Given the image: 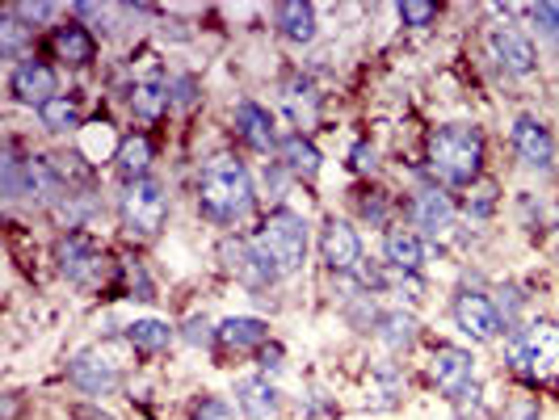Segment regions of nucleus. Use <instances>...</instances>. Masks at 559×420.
Returning <instances> with one entry per match:
<instances>
[{"mask_svg": "<svg viewBox=\"0 0 559 420\" xmlns=\"http://www.w3.org/2000/svg\"><path fill=\"white\" fill-rule=\"evenodd\" d=\"M194 206L211 227H240L257 211V177L240 156L219 152L198 168Z\"/></svg>", "mask_w": 559, "mask_h": 420, "instance_id": "nucleus-1", "label": "nucleus"}, {"mask_svg": "<svg viewBox=\"0 0 559 420\" xmlns=\"http://www.w3.org/2000/svg\"><path fill=\"white\" fill-rule=\"evenodd\" d=\"M488 143L476 122H447L429 135V177L447 190H472L484 177Z\"/></svg>", "mask_w": 559, "mask_h": 420, "instance_id": "nucleus-2", "label": "nucleus"}, {"mask_svg": "<svg viewBox=\"0 0 559 420\" xmlns=\"http://www.w3.org/2000/svg\"><path fill=\"white\" fill-rule=\"evenodd\" d=\"M504 365L526 383L559 379V324L556 320H526L518 333L504 336Z\"/></svg>", "mask_w": 559, "mask_h": 420, "instance_id": "nucleus-3", "label": "nucleus"}, {"mask_svg": "<svg viewBox=\"0 0 559 420\" xmlns=\"http://www.w3.org/2000/svg\"><path fill=\"white\" fill-rule=\"evenodd\" d=\"M252 240H257V249L278 265L282 278L304 274L308 252H311V227H308V219H304L299 211H290L286 202H282V206H270V215L257 224Z\"/></svg>", "mask_w": 559, "mask_h": 420, "instance_id": "nucleus-4", "label": "nucleus"}, {"mask_svg": "<svg viewBox=\"0 0 559 420\" xmlns=\"http://www.w3.org/2000/svg\"><path fill=\"white\" fill-rule=\"evenodd\" d=\"M168 211H173V197H168V185L160 177H140L131 185H122V194L114 197V215H118V227L140 240V244H152L168 224Z\"/></svg>", "mask_w": 559, "mask_h": 420, "instance_id": "nucleus-5", "label": "nucleus"}, {"mask_svg": "<svg viewBox=\"0 0 559 420\" xmlns=\"http://www.w3.org/2000/svg\"><path fill=\"white\" fill-rule=\"evenodd\" d=\"M63 379L72 392H81L84 399L102 404L127 387V365L114 358L106 345H88V349H76L68 365H63Z\"/></svg>", "mask_w": 559, "mask_h": 420, "instance_id": "nucleus-6", "label": "nucleus"}, {"mask_svg": "<svg viewBox=\"0 0 559 420\" xmlns=\"http://www.w3.org/2000/svg\"><path fill=\"white\" fill-rule=\"evenodd\" d=\"M219 265H224V274H231L252 295H270V290H278L282 281H286L278 274V265L257 249V240L240 236V231H227L224 240H219Z\"/></svg>", "mask_w": 559, "mask_h": 420, "instance_id": "nucleus-7", "label": "nucleus"}, {"mask_svg": "<svg viewBox=\"0 0 559 420\" xmlns=\"http://www.w3.org/2000/svg\"><path fill=\"white\" fill-rule=\"evenodd\" d=\"M51 261H56L59 278L76 290L102 286V278H106V252L88 231H59L56 244H51Z\"/></svg>", "mask_w": 559, "mask_h": 420, "instance_id": "nucleus-8", "label": "nucleus"}, {"mask_svg": "<svg viewBox=\"0 0 559 420\" xmlns=\"http://www.w3.org/2000/svg\"><path fill=\"white\" fill-rule=\"evenodd\" d=\"M404 215H408V227L417 231L420 240H438V236H447L454 219H459V202L450 194L447 185H438L433 177H425L417 190L408 194V206H404Z\"/></svg>", "mask_w": 559, "mask_h": 420, "instance_id": "nucleus-9", "label": "nucleus"}, {"mask_svg": "<svg viewBox=\"0 0 559 420\" xmlns=\"http://www.w3.org/2000/svg\"><path fill=\"white\" fill-rule=\"evenodd\" d=\"M450 320L463 336H472L476 345H497L504 336L501 311H497V299L488 290H476V286H459L450 295Z\"/></svg>", "mask_w": 559, "mask_h": 420, "instance_id": "nucleus-10", "label": "nucleus"}, {"mask_svg": "<svg viewBox=\"0 0 559 420\" xmlns=\"http://www.w3.org/2000/svg\"><path fill=\"white\" fill-rule=\"evenodd\" d=\"M509 147L518 168H526L534 177H551L556 172V135L538 113H518L509 127Z\"/></svg>", "mask_w": 559, "mask_h": 420, "instance_id": "nucleus-11", "label": "nucleus"}, {"mask_svg": "<svg viewBox=\"0 0 559 420\" xmlns=\"http://www.w3.org/2000/svg\"><path fill=\"white\" fill-rule=\"evenodd\" d=\"M320 265L333 274V278H345V274H358V265H362V236H358V227L349 224V219H341V215H329L324 224H320Z\"/></svg>", "mask_w": 559, "mask_h": 420, "instance_id": "nucleus-12", "label": "nucleus"}, {"mask_svg": "<svg viewBox=\"0 0 559 420\" xmlns=\"http://www.w3.org/2000/svg\"><path fill=\"white\" fill-rule=\"evenodd\" d=\"M484 47H488V59L501 68L504 76H534L538 72V47L526 29L518 26H488L484 34Z\"/></svg>", "mask_w": 559, "mask_h": 420, "instance_id": "nucleus-13", "label": "nucleus"}, {"mask_svg": "<svg viewBox=\"0 0 559 420\" xmlns=\"http://www.w3.org/2000/svg\"><path fill=\"white\" fill-rule=\"evenodd\" d=\"M9 97H13L17 106L43 110L47 101H56L59 97V72L38 56L13 63V68H9Z\"/></svg>", "mask_w": 559, "mask_h": 420, "instance_id": "nucleus-14", "label": "nucleus"}, {"mask_svg": "<svg viewBox=\"0 0 559 420\" xmlns=\"http://www.w3.org/2000/svg\"><path fill=\"white\" fill-rule=\"evenodd\" d=\"M429 383L438 387L442 399H459L476 387V358L472 349H459V345H438L433 358H429Z\"/></svg>", "mask_w": 559, "mask_h": 420, "instance_id": "nucleus-15", "label": "nucleus"}, {"mask_svg": "<svg viewBox=\"0 0 559 420\" xmlns=\"http://www.w3.org/2000/svg\"><path fill=\"white\" fill-rule=\"evenodd\" d=\"M231 131H236V140L245 143L249 152L257 156H274L278 152V122H274V113L270 106H261V101H252L245 97L236 110H231Z\"/></svg>", "mask_w": 559, "mask_h": 420, "instance_id": "nucleus-16", "label": "nucleus"}, {"mask_svg": "<svg viewBox=\"0 0 559 420\" xmlns=\"http://www.w3.org/2000/svg\"><path fill=\"white\" fill-rule=\"evenodd\" d=\"M127 110L135 113L140 122H160L173 110V101H168V76L160 63L143 68L140 76L131 81V88H127Z\"/></svg>", "mask_w": 559, "mask_h": 420, "instance_id": "nucleus-17", "label": "nucleus"}, {"mask_svg": "<svg viewBox=\"0 0 559 420\" xmlns=\"http://www.w3.org/2000/svg\"><path fill=\"white\" fill-rule=\"evenodd\" d=\"M274 336H270V324L261 320V315H231L219 324V333H215V345L224 349V353H236V358H257L265 345H270Z\"/></svg>", "mask_w": 559, "mask_h": 420, "instance_id": "nucleus-18", "label": "nucleus"}, {"mask_svg": "<svg viewBox=\"0 0 559 420\" xmlns=\"http://www.w3.org/2000/svg\"><path fill=\"white\" fill-rule=\"evenodd\" d=\"M278 97H282L286 118L295 122V131H308L311 122L320 118V88H316V81L304 76V72H286L278 84Z\"/></svg>", "mask_w": 559, "mask_h": 420, "instance_id": "nucleus-19", "label": "nucleus"}, {"mask_svg": "<svg viewBox=\"0 0 559 420\" xmlns=\"http://www.w3.org/2000/svg\"><path fill=\"white\" fill-rule=\"evenodd\" d=\"M236 408L245 420H274L282 412V392L270 383V374H245L236 379Z\"/></svg>", "mask_w": 559, "mask_h": 420, "instance_id": "nucleus-20", "label": "nucleus"}, {"mask_svg": "<svg viewBox=\"0 0 559 420\" xmlns=\"http://www.w3.org/2000/svg\"><path fill=\"white\" fill-rule=\"evenodd\" d=\"M429 261V240H420L413 227H388L383 231V265L395 274H420Z\"/></svg>", "mask_w": 559, "mask_h": 420, "instance_id": "nucleus-21", "label": "nucleus"}, {"mask_svg": "<svg viewBox=\"0 0 559 420\" xmlns=\"http://www.w3.org/2000/svg\"><path fill=\"white\" fill-rule=\"evenodd\" d=\"M274 160L290 172V181H308V185L320 177V165H324L320 147H316V143H311V135H304V131H286V135L278 140Z\"/></svg>", "mask_w": 559, "mask_h": 420, "instance_id": "nucleus-22", "label": "nucleus"}, {"mask_svg": "<svg viewBox=\"0 0 559 420\" xmlns=\"http://www.w3.org/2000/svg\"><path fill=\"white\" fill-rule=\"evenodd\" d=\"M97 34L81 22H59L51 29V56L56 63H68V68H88L93 59H97Z\"/></svg>", "mask_w": 559, "mask_h": 420, "instance_id": "nucleus-23", "label": "nucleus"}, {"mask_svg": "<svg viewBox=\"0 0 559 420\" xmlns=\"http://www.w3.org/2000/svg\"><path fill=\"white\" fill-rule=\"evenodd\" d=\"M370 336H374L392 358H404V353L420 340V324H417V315H413V311L388 308L383 315H379V324H374V333Z\"/></svg>", "mask_w": 559, "mask_h": 420, "instance_id": "nucleus-24", "label": "nucleus"}, {"mask_svg": "<svg viewBox=\"0 0 559 420\" xmlns=\"http://www.w3.org/2000/svg\"><path fill=\"white\" fill-rule=\"evenodd\" d=\"M122 340L135 349V353H143V358H160V353H168L177 340H181V333L173 328V324H165V320H131L127 328H122Z\"/></svg>", "mask_w": 559, "mask_h": 420, "instance_id": "nucleus-25", "label": "nucleus"}, {"mask_svg": "<svg viewBox=\"0 0 559 420\" xmlns=\"http://www.w3.org/2000/svg\"><path fill=\"white\" fill-rule=\"evenodd\" d=\"M274 26L290 47H308V43H316V29H320L316 26V4L282 0V4H274Z\"/></svg>", "mask_w": 559, "mask_h": 420, "instance_id": "nucleus-26", "label": "nucleus"}, {"mask_svg": "<svg viewBox=\"0 0 559 420\" xmlns=\"http://www.w3.org/2000/svg\"><path fill=\"white\" fill-rule=\"evenodd\" d=\"M0 197L13 202H29V156L17 152V143L9 140L0 152Z\"/></svg>", "mask_w": 559, "mask_h": 420, "instance_id": "nucleus-27", "label": "nucleus"}, {"mask_svg": "<svg viewBox=\"0 0 559 420\" xmlns=\"http://www.w3.org/2000/svg\"><path fill=\"white\" fill-rule=\"evenodd\" d=\"M114 172L122 185L140 181V177H152V140L147 135H127L114 152Z\"/></svg>", "mask_w": 559, "mask_h": 420, "instance_id": "nucleus-28", "label": "nucleus"}, {"mask_svg": "<svg viewBox=\"0 0 559 420\" xmlns=\"http://www.w3.org/2000/svg\"><path fill=\"white\" fill-rule=\"evenodd\" d=\"M38 122H43V131L47 135H76L81 131V97L76 93H59L56 101H47L43 110H38Z\"/></svg>", "mask_w": 559, "mask_h": 420, "instance_id": "nucleus-29", "label": "nucleus"}, {"mask_svg": "<svg viewBox=\"0 0 559 420\" xmlns=\"http://www.w3.org/2000/svg\"><path fill=\"white\" fill-rule=\"evenodd\" d=\"M29 47H34V29L4 9L0 13V59L4 63H22V59H29Z\"/></svg>", "mask_w": 559, "mask_h": 420, "instance_id": "nucleus-30", "label": "nucleus"}, {"mask_svg": "<svg viewBox=\"0 0 559 420\" xmlns=\"http://www.w3.org/2000/svg\"><path fill=\"white\" fill-rule=\"evenodd\" d=\"M349 202H354V211H358V219L370 227H392V211L395 202L379 185H362V190H354L349 194Z\"/></svg>", "mask_w": 559, "mask_h": 420, "instance_id": "nucleus-31", "label": "nucleus"}, {"mask_svg": "<svg viewBox=\"0 0 559 420\" xmlns=\"http://www.w3.org/2000/svg\"><path fill=\"white\" fill-rule=\"evenodd\" d=\"M497 299V311H501V324H504V336L518 333L522 324H526V315H531V295L518 286V281H504L501 290L492 295Z\"/></svg>", "mask_w": 559, "mask_h": 420, "instance_id": "nucleus-32", "label": "nucleus"}, {"mask_svg": "<svg viewBox=\"0 0 559 420\" xmlns=\"http://www.w3.org/2000/svg\"><path fill=\"white\" fill-rule=\"evenodd\" d=\"M374 383H379V404H383V408H395V404H400V395H404V387H408L404 365L379 362L374 365Z\"/></svg>", "mask_w": 559, "mask_h": 420, "instance_id": "nucleus-33", "label": "nucleus"}, {"mask_svg": "<svg viewBox=\"0 0 559 420\" xmlns=\"http://www.w3.org/2000/svg\"><path fill=\"white\" fill-rule=\"evenodd\" d=\"M168 101L173 110H194L202 101V81L194 72H168Z\"/></svg>", "mask_w": 559, "mask_h": 420, "instance_id": "nucleus-34", "label": "nucleus"}, {"mask_svg": "<svg viewBox=\"0 0 559 420\" xmlns=\"http://www.w3.org/2000/svg\"><path fill=\"white\" fill-rule=\"evenodd\" d=\"M190 420H245L240 417V408L224 399V395H198L194 404H190Z\"/></svg>", "mask_w": 559, "mask_h": 420, "instance_id": "nucleus-35", "label": "nucleus"}, {"mask_svg": "<svg viewBox=\"0 0 559 420\" xmlns=\"http://www.w3.org/2000/svg\"><path fill=\"white\" fill-rule=\"evenodd\" d=\"M9 13H13L17 22H26V26L34 29V26H47V22H56L59 4H51V0H17V4H9Z\"/></svg>", "mask_w": 559, "mask_h": 420, "instance_id": "nucleus-36", "label": "nucleus"}, {"mask_svg": "<svg viewBox=\"0 0 559 420\" xmlns=\"http://www.w3.org/2000/svg\"><path fill=\"white\" fill-rule=\"evenodd\" d=\"M501 197V190H497V181H479V185H472V197H467V215L472 219H492L497 215V202Z\"/></svg>", "mask_w": 559, "mask_h": 420, "instance_id": "nucleus-37", "label": "nucleus"}, {"mask_svg": "<svg viewBox=\"0 0 559 420\" xmlns=\"http://www.w3.org/2000/svg\"><path fill=\"white\" fill-rule=\"evenodd\" d=\"M392 274H395V269H392ZM425 290H429V286H425V278H420V274H395L388 295H392V299H400V308H404V303H408V308H420V303H425Z\"/></svg>", "mask_w": 559, "mask_h": 420, "instance_id": "nucleus-38", "label": "nucleus"}, {"mask_svg": "<svg viewBox=\"0 0 559 420\" xmlns=\"http://www.w3.org/2000/svg\"><path fill=\"white\" fill-rule=\"evenodd\" d=\"M177 333H181V340H186L190 349H211V345H215V333H219V324H211L206 315H190Z\"/></svg>", "mask_w": 559, "mask_h": 420, "instance_id": "nucleus-39", "label": "nucleus"}, {"mask_svg": "<svg viewBox=\"0 0 559 420\" xmlns=\"http://www.w3.org/2000/svg\"><path fill=\"white\" fill-rule=\"evenodd\" d=\"M526 13H531L534 29H538V34H543V38L559 51V0H551V4H531Z\"/></svg>", "mask_w": 559, "mask_h": 420, "instance_id": "nucleus-40", "label": "nucleus"}, {"mask_svg": "<svg viewBox=\"0 0 559 420\" xmlns=\"http://www.w3.org/2000/svg\"><path fill=\"white\" fill-rule=\"evenodd\" d=\"M400 22L413 29H425L438 22V4H429V0H404L400 4Z\"/></svg>", "mask_w": 559, "mask_h": 420, "instance_id": "nucleus-41", "label": "nucleus"}, {"mask_svg": "<svg viewBox=\"0 0 559 420\" xmlns=\"http://www.w3.org/2000/svg\"><path fill=\"white\" fill-rule=\"evenodd\" d=\"M349 168H354L358 177H374V172H379V147L370 140H358L349 147Z\"/></svg>", "mask_w": 559, "mask_h": 420, "instance_id": "nucleus-42", "label": "nucleus"}, {"mask_svg": "<svg viewBox=\"0 0 559 420\" xmlns=\"http://www.w3.org/2000/svg\"><path fill=\"white\" fill-rule=\"evenodd\" d=\"M543 417V408H538V399L534 395H509L504 399V412H501V420H538Z\"/></svg>", "mask_w": 559, "mask_h": 420, "instance_id": "nucleus-43", "label": "nucleus"}, {"mask_svg": "<svg viewBox=\"0 0 559 420\" xmlns=\"http://www.w3.org/2000/svg\"><path fill=\"white\" fill-rule=\"evenodd\" d=\"M261 185H265V194L274 197V206H282V194H286V185H290V172H286L278 160H270V165L261 168Z\"/></svg>", "mask_w": 559, "mask_h": 420, "instance_id": "nucleus-44", "label": "nucleus"}, {"mask_svg": "<svg viewBox=\"0 0 559 420\" xmlns=\"http://www.w3.org/2000/svg\"><path fill=\"white\" fill-rule=\"evenodd\" d=\"M257 365H261V374H278L282 365H286V349H282L278 340H270V345L257 353Z\"/></svg>", "mask_w": 559, "mask_h": 420, "instance_id": "nucleus-45", "label": "nucleus"}, {"mask_svg": "<svg viewBox=\"0 0 559 420\" xmlns=\"http://www.w3.org/2000/svg\"><path fill=\"white\" fill-rule=\"evenodd\" d=\"M72 420H114V412H106L102 404H93V399H81V404H72Z\"/></svg>", "mask_w": 559, "mask_h": 420, "instance_id": "nucleus-46", "label": "nucleus"}]
</instances>
